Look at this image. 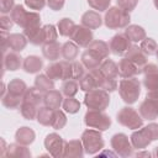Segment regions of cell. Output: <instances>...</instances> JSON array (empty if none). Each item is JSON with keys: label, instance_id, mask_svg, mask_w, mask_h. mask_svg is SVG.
I'll return each instance as SVG.
<instances>
[{"label": "cell", "instance_id": "cell-41", "mask_svg": "<svg viewBox=\"0 0 158 158\" xmlns=\"http://www.w3.org/2000/svg\"><path fill=\"white\" fill-rule=\"evenodd\" d=\"M79 84H78V80H74V79H68V80H64L63 84H62V94L65 95V96H74L78 90H79Z\"/></svg>", "mask_w": 158, "mask_h": 158}, {"label": "cell", "instance_id": "cell-3", "mask_svg": "<svg viewBox=\"0 0 158 158\" xmlns=\"http://www.w3.org/2000/svg\"><path fill=\"white\" fill-rule=\"evenodd\" d=\"M118 94L126 104H128V105L135 104L138 100L139 94H141L139 80L136 77L123 78L118 84Z\"/></svg>", "mask_w": 158, "mask_h": 158}, {"label": "cell", "instance_id": "cell-28", "mask_svg": "<svg viewBox=\"0 0 158 158\" xmlns=\"http://www.w3.org/2000/svg\"><path fill=\"white\" fill-rule=\"evenodd\" d=\"M99 70L105 78L117 79L118 77V65L110 58H106L101 62V64L99 65Z\"/></svg>", "mask_w": 158, "mask_h": 158}, {"label": "cell", "instance_id": "cell-16", "mask_svg": "<svg viewBox=\"0 0 158 158\" xmlns=\"http://www.w3.org/2000/svg\"><path fill=\"white\" fill-rule=\"evenodd\" d=\"M117 65H118V75L122 78H133L137 74L142 73V69H139L133 62H131L126 57H123Z\"/></svg>", "mask_w": 158, "mask_h": 158}, {"label": "cell", "instance_id": "cell-43", "mask_svg": "<svg viewBox=\"0 0 158 158\" xmlns=\"http://www.w3.org/2000/svg\"><path fill=\"white\" fill-rule=\"evenodd\" d=\"M139 48H141L147 56H153V54H156V52H157L158 44H157V42H156L153 38L146 37L143 41H141Z\"/></svg>", "mask_w": 158, "mask_h": 158}, {"label": "cell", "instance_id": "cell-8", "mask_svg": "<svg viewBox=\"0 0 158 158\" xmlns=\"http://www.w3.org/2000/svg\"><path fill=\"white\" fill-rule=\"evenodd\" d=\"M84 123L90 128H95L102 132L109 130V127L111 126V118L101 110L89 109L84 115Z\"/></svg>", "mask_w": 158, "mask_h": 158}, {"label": "cell", "instance_id": "cell-47", "mask_svg": "<svg viewBox=\"0 0 158 158\" xmlns=\"http://www.w3.org/2000/svg\"><path fill=\"white\" fill-rule=\"evenodd\" d=\"M137 2H138V0H116L117 6L123 9L127 12L133 11L136 9V6H137Z\"/></svg>", "mask_w": 158, "mask_h": 158}, {"label": "cell", "instance_id": "cell-22", "mask_svg": "<svg viewBox=\"0 0 158 158\" xmlns=\"http://www.w3.org/2000/svg\"><path fill=\"white\" fill-rule=\"evenodd\" d=\"M42 54L46 59L51 62H56L62 56V44H59L57 41L51 43L42 44Z\"/></svg>", "mask_w": 158, "mask_h": 158}, {"label": "cell", "instance_id": "cell-36", "mask_svg": "<svg viewBox=\"0 0 158 158\" xmlns=\"http://www.w3.org/2000/svg\"><path fill=\"white\" fill-rule=\"evenodd\" d=\"M27 14H28V11H26L25 7L19 4V5H15V7L11 10L10 17L12 19L14 23L19 25L20 27H23V25L26 22V19H27Z\"/></svg>", "mask_w": 158, "mask_h": 158}, {"label": "cell", "instance_id": "cell-25", "mask_svg": "<svg viewBox=\"0 0 158 158\" xmlns=\"http://www.w3.org/2000/svg\"><path fill=\"white\" fill-rule=\"evenodd\" d=\"M2 63H4V69L10 70V72H15L17 69H20V67H22V58L19 54V52H10L6 53L2 58Z\"/></svg>", "mask_w": 158, "mask_h": 158}, {"label": "cell", "instance_id": "cell-13", "mask_svg": "<svg viewBox=\"0 0 158 158\" xmlns=\"http://www.w3.org/2000/svg\"><path fill=\"white\" fill-rule=\"evenodd\" d=\"M131 40L126 36V33H116L111 37L109 47L112 54L115 56H125L127 51L131 48Z\"/></svg>", "mask_w": 158, "mask_h": 158}, {"label": "cell", "instance_id": "cell-18", "mask_svg": "<svg viewBox=\"0 0 158 158\" xmlns=\"http://www.w3.org/2000/svg\"><path fill=\"white\" fill-rule=\"evenodd\" d=\"M102 60L104 59L98 53H95L94 51H91L89 48H86V51H84L81 53V58H80V62L83 63V65L89 70L99 68V65L101 64Z\"/></svg>", "mask_w": 158, "mask_h": 158}, {"label": "cell", "instance_id": "cell-27", "mask_svg": "<svg viewBox=\"0 0 158 158\" xmlns=\"http://www.w3.org/2000/svg\"><path fill=\"white\" fill-rule=\"evenodd\" d=\"M22 68L26 73L36 74L43 68V59H41L38 56H27L23 59Z\"/></svg>", "mask_w": 158, "mask_h": 158}, {"label": "cell", "instance_id": "cell-56", "mask_svg": "<svg viewBox=\"0 0 158 158\" xmlns=\"http://www.w3.org/2000/svg\"><path fill=\"white\" fill-rule=\"evenodd\" d=\"M156 57H157V59H158V48H157V52H156Z\"/></svg>", "mask_w": 158, "mask_h": 158}, {"label": "cell", "instance_id": "cell-11", "mask_svg": "<svg viewBox=\"0 0 158 158\" xmlns=\"http://www.w3.org/2000/svg\"><path fill=\"white\" fill-rule=\"evenodd\" d=\"M44 148L48 151V153L54 158H62L64 154V147L65 141L56 132L48 133L44 138Z\"/></svg>", "mask_w": 158, "mask_h": 158}, {"label": "cell", "instance_id": "cell-52", "mask_svg": "<svg viewBox=\"0 0 158 158\" xmlns=\"http://www.w3.org/2000/svg\"><path fill=\"white\" fill-rule=\"evenodd\" d=\"M7 32L6 31H1V52H2V56L6 54V49H9L7 47Z\"/></svg>", "mask_w": 158, "mask_h": 158}, {"label": "cell", "instance_id": "cell-12", "mask_svg": "<svg viewBox=\"0 0 158 158\" xmlns=\"http://www.w3.org/2000/svg\"><path fill=\"white\" fill-rule=\"evenodd\" d=\"M104 79V75L100 73L99 68L89 70V73H85L81 79L79 80V86L83 91H90L93 89H98L101 85V81Z\"/></svg>", "mask_w": 158, "mask_h": 158}, {"label": "cell", "instance_id": "cell-55", "mask_svg": "<svg viewBox=\"0 0 158 158\" xmlns=\"http://www.w3.org/2000/svg\"><path fill=\"white\" fill-rule=\"evenodd\" d=\"M153 4H154V6H156V9L158 10V0H153Z\"/></svg>", "mask_w": 158, "mask_h": 158}, {"label": "cell", "instance_id": "cell-54", "mask_svg": "<svg viewBox=\"0 0 158 158\" xmlns=\"http://www.w3.org/2000/svg\"><path fill=\"white\" fill-rule=\"evenodd\" d=\"M135 156H136V157H151L152 153H149V152H144V151H143V152H139V151H138Z\"/></svg>", "mask_w": 158, "mask_h": 158}, {"label": "cell", "instance_id": "cell-29", "mask_svg": "<svg viewBox=\"0 0 158 158\" xmlns=\"http://www.w3.org/2000/svg\"><path fill=\"white\" fill-rule=\"evenodd\" d=\"M27 90V85L23 80L19 79V78H15L12 80L9 81L7 84V88H6V91L12 94V95H16V96H20V98H23L25 93Z\"/></svg>", "mask_w": 158, "mask_h": 158}, {"label": "cell", "instance_id": "cell-48", "mask_svg": "<svg viewBox=\"0 0 158 158\" xmlns=\"http://www.w3.org/2000/svg\"><path fill=\"white\" fill-rule=\"evenodd\" d=\"M47 4V0H25V5L31 9V10H36L40 11L42 10Z\"/></svg>", "mask_w": 158, "mask_h": 158}, {"label": "cell", "instance_id": "cell-37", "mask_svg": "<svg viewBox=\"0 0 158 158\" xmlns=\"http://www.w3.org/2000/svg\"><path fill=\"white\" fill-rule=\"evenodd\" d=\"M74 27H75L74 21L72 19H68V17L60 19L57 23V30H58L59 35L63 36V37H70Z\"/></svg>", "mask_w": 158, "mask_h": 158}, {"label": "cell", "instance_id": "cell-34", "mask_svg": "<svg viewBox=\"0 0 158 158\" xmlns=\"http://www.w3.org/2000/svg\"><path fill=\"white\" fill-rule=\"evenodd\" d=\"M86 48H89V49L94 51L95 53H98L102 59L109 58V53L111 52L109 44L102 40H93V42Z\"/></svg>", "mask_w": 158, "mask_h": 158}, {"label": "cell", "instance_id": "cell-44", "mask_svg": "<svg viewBox=\"0 0 158 158\" xmlns=\"http://www.w3.org/2000/svg\"><path fill=\"white\" fill-rule=\"evenodd\" d=\"M65 125H67V116H65V114L62 110H59V109L54 110V116H53V121H52L51 127L54 128V130H62Z\"/></svg>", "mask_w": 158, "mask_h": 158}, {"label": "cell", "instance_id": "cell-17", "mask_svg": "<svg viewBox=\"0 0 158 158\" xmlns=\"http://www.w3.org/2000/svg\"><path fill=\"white\" fill-rule=\"evenodd\" d=\"M84 146L81 139H70L65 142L64 147V154L63 157L65 158H81L84 156Z\"/></svg>", "mask_w": 158, "mask_h": 158}, {"label": "cell", "instance_id": "cell-53", "mask_svg": "<svg viewBox=\"0 0 158 158\" xmlns=\"http://www.w3.org/2000/svg\"><path fill=\"white\" fill-rule=\"evenodd\" d=\"M0 142H1V152H0V156H1V157H4V156H5V152H6V149H7V147H6L5 141H4L2 138L0 139Z\"/></svg>", "mask_w": 158, "mask_h": 158}, {"label": "cell", "instance_id": "cell-6", "mask_svg": "<svg viewBox=\"0 0 158 158\" xmlns=\"http://www.w3.org/2000/svg\"><path fill=\"white\" fill-rule=\"evenodd\" d=\"M138 112L143 120L153 121L158 118V89L147 91L144 100L139 104Z\"/></svg>", "mask_w": 158, "mask_h": 158}, {"label": "cell", "instance_id": "cell-20", "mask_svg": "<svg viewBox=\"0 0 158 158\" xmlns=\"http://www.w3.org/2000/svg\"><path fill=\"white\" fill-rule=\"evenodd\" d=\"M63 94L62 91L59 90H56V89H52L47 93L43 94V104L44 106H48L53 110H57L62 106L63 104Z\"/></svg>", "mask_w": 158, "mask_h": 158}, {"label": "cell", "instance_id": "cell-2", "mask_svg": "<svg viewBox=\"0 0 158 158\" xmlns=\"http://www.w3.org/2000/svg\"><path fill=\"white\" fill-rule=\"evenodd\" d=\"M130 21H131L130 12L125 11L118 6H111L105 11L104 23L110 30L126 28L130 25Z\"/></svg>", "mask_w": 158, "mask_h": 158}, {"label": "cell", "instance_id": "cell-33", "mask_svg": "<svg viewBox=\"0 0 158 158\" xmlns=\"http://www.w3.org/2000/svg\"><path fill=\"white\" fill-rule=\"evenodd\" d=\"M78 47L79 46L73 41H68V42L63 43L62 44V57L69 62L75 60V58L78 57V53H79Z\"/></svg>", "mask_w": 158, "mask_h": 158}, {"label": "cell", "instance_id": "cell-1", "mask_svg": "<svg viewBox=\"0 0 158 158\" xmlns=\"http://www.w3.org/2000/svg\"><path fill=\"white\" fill-rule=\"evenodd\" d=\"M158 139V125L152 122L141 130H135L130 137V141L135 149L142 151L149 146L153 141Z\"/></svg>", "mask_w": 158, "mask_h": 158}, {"label": "cell", "instance_id": "cell-42", "mask_svg": "<svg viewBox=\"0 0 158 158\" xmlns=\"http://www.w3.org/2000/svg\"><path fill=\"white\" fill-rule=\"evenodd\" d=\"M62 107L65 112L68 114H77L80 110V102L74 98V96H67L63 100Z\"/></svg>", "mask_w": 158, "mask_h": 158}, {"label": "cell", "instance_id": "cell-19", "mask_svg": "<svg viewBox=\"0 0 158 158\" xmlns=\"http://www.w3.org/2000/svg\"><path fill=\"white\" fill-rule=\"evenodd\" d=\"M125 57L127 59H130L131 62H133L139 69H142L146 64H147V54L138 47L132 44L131 48L127 51V53L125 54Z\"/></svg>", "mask_w": 158, "mask_h": 158}, {"label": "cell", "instance_id": "cell-26", "mask_svg": "<svg viewBox=\"0 0 158 158\" xmlns=\"http://www.w3.org/2000/svg\"><path fill=\"white\" fill-rule=\"evenodd\" d=\"M27 37L21 33H11L7 37V47L14 52H21L27 46Z\"/></svg>", "mask_w": 158, "mask_h": 158}, {"label": "cell", "instance_id": "cell-30", "mask_svg": "<svg viewBox=\"0 0 158 158\" xmlns=\"http://www.w3.org/2000/svg\"><path fill=\"white\" fill-rule=\"evenodd\" d=\"M125 33L131 40V42H141L146 38V30L138 25H128L125 30Z\"/></svg>", "mask_w": 158, "mask_h": 158}, {"label": "cell", "instance_id": "cell-51", "mask_svg": "<svg viewBox=\"0 0 158 158\" xmlns=\"http://www.w3.org/2000/svg\"><path fill=\"white\" fill-rule=\"evenodd\" d=\"M65 0H47V5L53 11H59L63 9Z\"/></svg>", "mask_w": 158, "mask_h": 158}, {"label": "cell", "instance_id": "cell-9", "mask_svg": "<svg viewBox=\"0 0 158 158\" xmlns=\"http://www.w3.org/2000/svg\"><path fill=\"white\" fill-rule=\"evenodd\" d=\"M46 74L53 80H68L72 79V62L69 60H60L53 62L48 64L46 68Z\"/></svg>", "mask_w": 158, "mask_h": 158}, {"label": "cell", "instance_id": "cell-49", "mask_svg": "<svg viewBox=\"0 0 158 158\" xmlns=\"http://www.w3.org/2000/svg\"><path fill=\"white\" fill-rule=\"evenodd\" d=\"M15 7V0H0V12L6 15Z\"/></svg>", "mask_w": 158, "mask_h": 158}, {"label": "cell", "instance_id": "cell-7", "mask_svg": "<svg viewBox=\"0 0 158 158\" xmlns=\"http://www.w3.org/2000/svg\"><path fill=\"white\" fill-rule=\"evenodd\" d=\"M116 120L120 125L130 128V130H138L143 126V118L139 115L138 111H136L133 107L131 106H125L122 107L117 115H116Z\"/></svg>", "mask_w": 158, "mask_h": 158}, {"label": "cell", "instance_id": "cell-50", "mask_svg": "<svg viewBox=\"0 0 158 158\" xmlns=\"http://www.w3.org/2000/svg\"><path fill=\"white\" fill-rule=\"evenodd\" d=\"M12 25H14V21H12L11 17H9L6 15H2L0 17V28H1V31H6L7 32L9 30H11Z\"/></svg>", "mask_w": 158, "mask_h": 158}, {"label": "cell", "instance_id": "cell-14", "mask_svg": "<svg viewBox=\"0 0 158 158\" xmlns=\"http://www.w3.org/2000/svg\"><path fill=\"white\" fill-rule=\"evenodd\" d=\"M73 42H75L79 47H88L93 40H94V35L91 32L90 28L83 26V25H75L70 37H69Z\"/></svg>", "mask_w": 158, "mask_h": 158}, {"label": "cell", "instance_id": "cell-10", "mask_svg": "<svg viewBox=\"0 0 158 158\" xmlns=\"http://www.w3.org/2000/svg\"><path fill=\"white\" fill-rule=\"evenodd\" d=\"M110 143L117 156L123 158L133 156V146L125 133H115L111 137Z\"/></svg>", "mask_w": 158, "mask_h": 158}, {"label": "cell", "instance_id": "cell-39", "mask_svg": "<svg viewBox=\"0 0 158 158\" xmlns=\"http://www.w3.org/2000/svg\"><path fill=\"white\" fill-rule=\"evenodd\" d=\"M20 111H21V115H22L23 118L31 121V120L36 118L37 112H38V106L37 105H33V104H30V102L22 101L21 102V106H20Z\"/></svg>", "mask_w": 158, "mask_h": 158}, {"label": "cell", "instance_id": "cell-46", "mask_svg": "<svg viewBox=\"0 0 158 158\" xmlns=\"http://www.w3.org/2000/svg\"><path fill=\"white\" fill-rule=\"evenodd\" d=\"M88 4L94 10H98L99 12L106 11L110 7L111 0H88Z\"/></svg>", "mask_w": 158, "mask_h": 158}, {"label": "cell", "instance_id": "cell-4", "mask_svg": "<svg viewBox=\"0 0 158 158\" xmlns=\"http://www.w3.org/2000/svg\"><path fill=\"white\" fill-rule=\"evenodd\" d=\"M81 142H83V146H84V151L86 154H96L99 153L104 146H105V142L102 139V135H101V131L99 130H93V128H88L85 130L83 133H81V137H80Z\"/></svg>", "mask_w": 158, "mask_h": 158}, {"label": "cell", "instance_id": "cell-21", "mask_svg": "<svg viewBox=\"0 0 158 158\" xmlns=\"http://www.w3.org/2000/svg\"><path fill=\"white\" fill-rule=\"evenodd\" d=\"M102 19L100 16L99 12L96 11H93V10H89V11H85L83 15H81V25L90 28V30H96L99 28L101 25H102Z\"/></svg>", "mask_w": 158, "mask_h": 158}, {"label": "cell", "instance_id": "cell-40", "mask_svg": "<svg viewBox=\"0 0 158 158\" xmlns=\"http://www.w3.org/2000/svg\"><path fill=\"white\" fill-rule=\"evenodd\" d=\"M42 35H43V44L56 42L58 38V30L54 25H44L42 26Z\"/></svg>", "mask_w": 158, "mask_h": 158}, {"label": "cell", "instance_id": "cell-38", "mask_svg": "<svg viewBox=\"0 0 158 158\" xmlns=\"http://www.w3.org/2000/svg\"><path fill=\"white\" fill-rule=\"evenodd\" d=\"M1 102H2V105H4L6 109L14 110V109H17V107L21 106L22 98L16 96V95H12V94H10V93L6 91V93L1 96Z\"/></svg>", "mask_w": 158, "mask_h": 158}, {"label": "cell", "instance_id": "cell-32", "mask_svg": "<svg viewBox=\"0 0 158 158\" xmlns=\"http://www.w3.org/2000/svg\"><path fill=\"white\" fill-rule=\"evenodd\" d=\"M53 116H54V110L48 107V106H42L38 109L36 120L40 125L42 126H51L52 121H53Z\"/></svg>", "mask_w": 158, "mask_h": 158}, {"label": "cell", "instance_id": "cell-5", "mask_svg": "<svg viewBox=\"0 0 158 158\" xmlns=\"http://www.w3.org/2000/svg\"><path fill=\"white\" fill-rule=\"evenodd\" d=\"M110 104V95L109 91L104 89H93L90 91H86L84 96V105L88 109L91 110H106V107Z\"/></svg>", "mask_w": 158, "mask_h": 158}, {"label": "cell", "instance_id": "cell-45", "mask_svg": "<svg viewBox=\"0 0 158 158\" xmlns=\"http://www.w3.org/2000/svg\"><path fill=\"white\" fill-rule=\"evenodd\" d=\"M85 67L83 65L81 62L73 60L72 62V79L74 80H80L81 77L85 74Z\"/></svg>", "mask_w": 158, "mask_h": 158}, {"label": "cell", "instance_id": "cell-24", "mask_svg": "<svg viewBox=\"0 0 158 158\" xmlns=\"http://www.w3.org/2000/svg\"><path fill=\"white\" fill-rule=\"evenodd\" d=\"M35 138H36L35 131L27 126H22L17 128V131L15 132V141L23 146H30L31 143H33Z\"/></svg>", "mask_w": 158, "mask_h": 158}, {"label": "cell", "instance_id": "cell-23", "mask_svg": "<svg viewBox=\"0 0 158 158\" xmlns=\"http://www.w3.org/2000/svg\"><path fill=\"white\" fill-rule=\"evenodd\" d=\"M7 158H30L31 152L27 148V146L20 144V143H11L7 146V149L5 152V156Z\"/></svg>", "mask_w": 158, "mask_h": 158}, {"label": "cell", "instance_id": "cell-15", "mask_svg": "<svg viewBox=\"0 0 158 158\" xmlns=\"http://www.w3.org/2000/svg\"><path fill=\"white\" fill-rule=\"evenodd\" d=\"M142 73L144 75L143 78V85L149 90H157L158 89V65L154 63H147L142 68Z\"/></svg>", "mask_w": 158, "mask_h": 158}, {"label": "cell", "instance_id": "cell-35", "mask_svg": "<svg viewBox=\"0 0 158 158\" xmlns=\"http://www.w3.org/2000/svg\"><path fill=\"white\" fill-rule=\"evenodd\" d=\"M22 101L25 102H30V104H33V105H37L40 106L42 102H43V95L42 93L36 88H27L23 98H22Z\"/></svg>", "mask_w": 158, "mask_h": 158}, {"label": "cell", "instance_id": "cell-31", "mask_svg": "<svg viewBox=\"0 0 158 158\" xmlns=\"http://www.w3.org/2000/svg\"><path fill=\"white\" fill-rule=\"evenodd\" d=\"M35 86L41 91V93H47L52 89H54V80L51 79L47 74H38L35 78Z\"/></svg>", "mask_w": 158, "mask_h": 158}]
</instances>
